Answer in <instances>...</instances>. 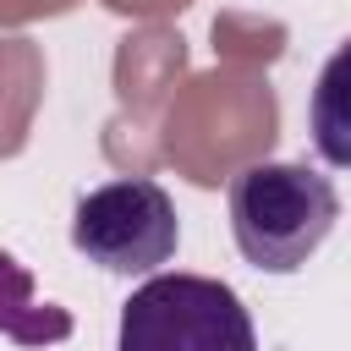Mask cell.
I'll return each mask as SVG.
<instances>
[{
  "mask_svg": "<svg viewBox=\"0 0 351 351\" xmlns=\"http://www.w3.org/2000/svg\"><path fill=\"white\" fill-rule=\"evenodd\" d=\"M115 351H258V329L225 280L148 274L121 302Z\"/></svg>",
  "mask_w": 351,
  "mask_h": 351,
  "instance_id": "7a4b0ae2",
  "label": "cell"
},
{
  "mask_svg": "<svg viewBox=\"0 0 351 351\" xmlns=\"http://www.w3.org/2000/svg\"><path fill=\"white\" fill-rule=\"evenodd\" d=\"M307 126H313L318 159L335 165V170H351V38L318 66L313 104H307Z\"/></svg>",
  "mask_w": 351,
  "mask_h": 351,
  "instance_id": "277c9868",
  "label": "cell"
},
{
  "mask_svg": "<svg viewBox=\"0 0 351 351\" xmlns=\"http://www.w3.org/2000/svg\"><path fill=\"white\" fill-rule=\"evenodd\" d=\"M71 247L88 263H99L104 274H126V280L132 274H159L181 247L176 197L148 176L104 181V186L77 197Z\"/></svg>",
  "mask_w": 351,
  "mask_h": 351,
  "instance_id": "3957f363",
  "label": "cell"
},
{
  "mask_svg": "<svg viewBox=\"0 0 351 351\" xmlns=\"http://www.w3.org/2000/svg\"><path fill=\"white\" fill-rule=\"evenodd\" d=\"M340 192L324 170L296 159H258L230 176V236L236 252L263 274H296L335 230Z\"/></svg>",
  "mask_w": 351,
  "mask_h": 351,
  "instance_id": "6da1fadb",
  "label": "cell"
}]
</instances>
